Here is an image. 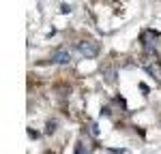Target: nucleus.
<instances>
[{
  "label": "nucleus",
  "mask_w": 161,
  "mask_h": 154,
  "mask_svg": "<svg viewBox=\"0 0 161 154\" xmlns=\"http://www.w3.org/2000/svg\"><path fill=\"white\" fill-rule=\"evenodd\" d=\"M75 154H90V146H86L84 139H77V143H75Z\"/></svg>",
  "instance_id": "nucleus-5"
},
{
  "label": "nucleus",
  "mask_w": 161,
  "mask_h": 154,
  "mask_svg": "<svg viewBox=\"0 0 161 154\" xmlns=\"http://www.w3.org/2000/svg\"><path fill=\"white\" fill-rule=\"evenodd\" d=\"M159 41H161V34L157 30H144V32L140 34V43H142V47H144L146 54H157Z\"/></svg>",
  "instance_id": "nucleus-1"
},
{
  "label": "nucleus",
  "mask_w": 161,
  "mask_h": 154,
  "mask_svg": "<svg viewBox=\"0 0 161 154\" xmlns=\"http://www.w3.org/2000/svg\"><path fill=\"white\" fill-rule=\"evenodd\" d=\"M45 154H54V152H45Z\"/></svg>",
  "instance_id": "nucleus-8"
},
{
  "label": "nucleus",
  "mask_w": 161,
  "mask_h": 154,
  "mask_svg": "<svg viewBox=\"0 0 161 154\" xmlns=\"http://www.w3.org/2000/svg\"><path fill=\"white\" fill-rule=\"evenodd\" d=\"M75 51H80L84 58H97L99 56V45L95 41L82 38V41H75Z\"/></svg>",
  "instance_id": "nucleus-2"
},
{
  "label": "nucleus",
  "mask_w": 161,
  "mask_h": 154,
  "mask_svg": "<svg viewBox=\"0 0 161 154\" xmlns=\"http://www.w3.org/2000/svg\"><path fill=\"white\" fill-rule=\"evenodd\" d=\"M144 69H146V73H148V75L155 77V81H159V84H161V64L157 62V60L146 62V66H144Z\"/></svg>",
  "instance_id": "nucleus-4"
},
{
  "label": "nucleus",
  "mask_w": 161,
  "mask_h": 154,
  "mask_svg": "<svg viewBox=\"0 0 161 154\" xmlns=\"http://www.w3.org/2000/svg\"><path fill=\"white\" fill-rule=\"evenodd\" d=\"M28 135H30L32 139H37V137H39V133H37V131H32V128H28Z\"/></svg>",
  "instance_id": "nucleus-7"
},
{
  "label": "nucleus",
  "mask_w": 161,
  "mask_h": 154,
  "mask_svg": "<svg viewBox=\"0 0 161 154\" xmlns=\"http://www.w3.org/2000/svg\"><path fill=\"white\" fill-rule=\"evenodd\" d=\"M54 131H56V122H54V120H50V122H47V128H45V133H47V135H52Z\"/></svg>",
  "instance_id": "nucleus-6"
},
{
  "label": "nucleus",
  "mask_w": 161,
  "mask_h": 154,
  "mask_svg": "<svg viewBox=\"0 0 161 154\" xmlns=\"http://www.w3.org/2000/svg\"><path fill=\"white\" fill-rule=\"evenodd\" d=\"M52 62L54 64H69L71 62V54L67 49H56L52 54Z\"/></svg>",
  "instance_id": "nucleus-3"
}]
</instances>
